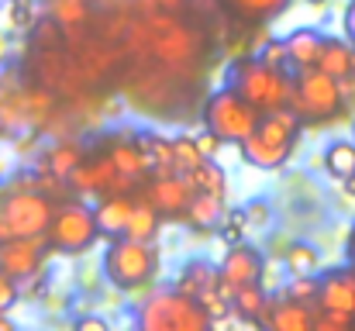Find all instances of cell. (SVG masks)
Here are the masks:
<instances>
[{
	"label": "cell",
	"mask_w": 355,
	"mask_h": 331,
	"mask_svg": "<svg viewBox=\"0 0 355 331\" xmlns=\"http://www.w3.org/2000/svg\"><path fill=\"white\" fill-rule=\"evenodd\" d=\"M297 131H300V117H297V110L286 104V108L266 110L259 117V124L238 145H241V155L248 159V166L272 173V169H283L286 159L293 155Z\"/></svg>",
	"instance_id": "cell-1"
},
{
	"label": "cell",
	"mask_w": 355,
	"mask_h": 331,
	"mask_svg": "<svg viewBox=\"0 0 355 331\" xmlns=\"http://www.w3.org/2000/svg\"><path fill=\"white\" fill-rule=\"evenodd\" d=\"M52 214H55V204L35 183L31 187H3L0 190V241L45 235Z\"/></svg>",
	"instance_id": "cell-2"
},
{
	"label": "cell",
	"mask_w": 355,
	"mask_h": 331,
	"mask_svg": "<svg viewBox=\"0 0 355 331\" xmlns=\"http://www.w3.org/2000/svg\"><path fill=\"white\" fill-rule=\"evenodd\" d=\"M135 325L141 331H204L214 321L197 297L183 290H159L138 307Z\"/></svg>",
	"instance_id": "cell-3"
},
{
	"label": "cell",
	"mask_w": 355,
	"mask_h": 331,
	"mask_svg": "<svg viewBox=\"0 0 355 331\" xmlns=\"http://www.w3.org/2000/svg\"><path fill=\"white\" fill-rule=\"evenodd\" d=\"M228 87L241 94L255 110H276L290 104V90L293 80L286 76V69H272L262 59H238L228 73Z\"/></svg>",
	"instance_id": "cell-4"
},
{
	"label": "cell",
	"mask_w": 355,
	"mask_h": 331,
	"mask_svg": "<svg viewBox=\"0 0 355 331\" xmlns=\"http://www.w3.org/2000/svg\"><path fill=\"white\" fill-rule=\"evenodd\" d=\"M104 273L118 290H141L155 280L159 273V252L152 248V241H138L118 235V241H111L107 255H104Z\"/></svg>",
	"instance_id": "cell-5"
},
{
	"label": "cell",
	"mask_w": 355,
	"mask_h": 331,
	"mask_svg": "<svg viewBox=\"0 0 355 331\" xmlns=\"http://www.w3.org/2000/svg\"><path fill=\"white\" fill-rule=\"evenodd\" d=\"M97 238H101V224H97L94 207H87V204L55 207V214L45 228V241L55 252H66V255H83L87 248H94Z\"/></svg>",
	"instance_id": "cell-6"
},
{
	"label": "cell",
	"mask_w": 355,
	"mask_h": 331,
	"mask_svg": "<svg viewBox=\"0 0 355 331\" xmlns=\"http://www.w3.org/2000/svg\"><path fill=\"white\" fill-rule=\"evenodd\" d=\"M259 117H262V110H255L232 87H225V90H218L204 101V128L214 131L221 142H232V145H238L259 124Z\"/></svg>",
	"instance_id": "cell-7"
},
{
	"label": "cell",
	"mask_w": 355,
	"mask_h": 331,
	"mask_svg": "<svg viewBox=\"0 0 355 331\" xmlns=\"http://www.w3.org/2000/svg\"><path fill=\"white\" fill-rule=\"evenodd\" d=\"M342 90H338V80L321 73V69H304L297 80H293V90H290V108L297 110L300 121H328L342 110Z\"/></svg>",
	"instance_id": "cell-8"
},
{
	"label": "cell",
	"mask_w": 355,
	"mask_h": 331,
	"mask_svg": "<svg viewBox=\"0 0 355 331\" xmlns=\"http://www.w3.org/2000/svg\"><path fill=\"white\" fill-rule=\"evenodd\" d=\"M45 235H28V238H10L0 241V269L7 276H14L17 283L35 276L45 262Z\"/></svg>",
	"instance_id": "cell-9"
},
{
	"label": "cell",
	"mask_w": 355,
	"mask_h": 331,
	"mask_svg": "<svg viewBox=\"0 0 355 331\" xmlns=\"http://www.w3.org/2000/svg\"><path fill=\"white\" fill-rule=\"evenodd\" d=\"M218 273H221V294L232 300V294H235L238 287L259 283V276H262V255H259L252 245L235 241V245L225 252V259H221Z\"/></svg>",
	"instance_id": "cell-10"
},
{
	"label": "cell",
	"mask_w": 355,
	"mask_h": 331,
	"mask_svg": "<svg viewBox=\"0 0 355 331\" xmlns=\"http://www.w3.org/2000/svg\"><path fill=\"white\" fill-rule=\"evenodd\" d=\"M193 194H197V187L187 173H169V176H155V183L145 190L141 201H148L159 211V218H180Z\"/></svg>",
	"instance_id": "cell-11"
},
{
	"label": "cell",
	"mask_w": 355,
	"mask_h": 331,
	"mask_svg": "<svg viewBox=\"0 0 355 331\" xmlns=\"http://www.w3.org/2000/svg\"><path fill=\"white\" fill-rule=\"evenodd\" d=\"M318 307L355 314V266L352 269H331L318 287Z\"/></svg>",
	"instance_id": "cell-12"
},
{
	"label": "cell",
	"mask_w": 355,
	"mask_h": 331,
	"mask_svg": "<svg viewBox=\"0 0 355 331\" xmlns=\"http://www.w3.org/2000/svg\"><path fill=\"white\" fill-rule=\"evenodd\" d=\"M283 42H286V59H290V69L304 73V69H314L324 35H321L318 28H297V31H290Z\"/></svg>",
	"instance_id": "cell-13"
},
{
	"label": "cell",
	"mask_w": 355,
	"mask_h": 331,
	"mask_svg": "<svg viewBox=\"0 0 355 331\" xmlns=\"http://www.w3.org/2000/svg\"><path fill=\"white\" fill-rule=\"evenodd\" d=\"M259 325H269L276 331H311L314 328V311L307 304H297V300H279L262 314Z\"/></svg>",
	"instance_id": "cell-14"
},
{
	"label": "cell",
	"mask_w": 355,
	"mask_h": 331,
	"mask_svg": "<svg viewBox=\"0 0 355 331\" xmlns=\"http://www.w3.org/2000/svg\"><path fill=\"white\" fill-rule=\"evenodd\" d=\"M314 69H321V73H328L335 80L355 73V45L352 42H342V38H324Z\"/></svg>",
	"instance_id": "cell-15"
},
{
	"label": "cell",
	"mask_w": 355,
	"mask_h": 331,
	"mask_svg": "<svg viewBox=\"0 0 355 331\" xmlns=\"http://www.w3.org/2000/svg\"><path fill=\"white\" fill-rule=\"evenodd\" d=\"M83 162V145L80 142H55L52 148H45L38 173L55 176V180H69V173Z\"/></svg>",
	"instance_id": "cell-16"
},
{
	"label": "cell",
	"mask_w": 355,
	"mask_h": 331,
	"mask_svg": "<svg viewBox=\"0 0 355 331\" xmlns=\"http://www.w3.org/2000/svg\"><path fill=\"white\" fill-rule=\"evenodd\" d=\"M221 7L241 24H266L279 17L290 7V0H221Z\"/></svg>",
	"instance_id": "cell-17"
},
{
	"label": "cell",
	"mask_w": 355,
	"mask_h": 331,
	"mask_svg": "<svg viewBox=\"0 0 355 331\" xmlns=\"http://www.w3.org/2000/svg\"><path fill=\"white\" fill-rule=\"evenodd\" d=\"M131 207H135V201H131L128 194H111V197H104V201L94 207L97 224H101V235H114V238L124 235V224H128Z\"/></svg>",
	"instance_id": "cell-18"
},
{
	"label": "cell",
	"mask_w": 355,
	"mask_h": 331,
	"mask_svg": "<svg viewBox=\"0 0 355 331\" xmlns=\"http://www.w3.org/2000/svg\"><path fill=\"white\" fill-rule=\"evenodd\" d=\"M183 218H187L190 228H200V231H204V228H214L218 221L225 218V197H214V194L197 190V194L190 197Z\"/></svg>",
	"instance_id": "cell-19"
},
{
	"label": "cell",
	"mask_w": 355,
	"mask_h": 331,
	"mask_svg": "<svg viewBox=\"0 0 355 331\" xmlns=\"http://www.w3.org/2000/svg\"><path fill=\"white\" fill-rule=\"evenodd\" d=\"M214 287H221V273H218L211 262L193 259V262L183 266V273H180V287H176V290H183V294H190V297H200L204 290H214Z\"/></svg>",
	"instance_id": "cell-20"
},
{
	"label": "cell",
	"mask_w": 355,
	"mask_h": 331,
	"mask_svg": "<svg viewBox=\"0 0 355 331\" xmlns=\"http://www.w3.org/2000/svg\"><path fill=\"white\" fill-rule=\"evenodd\" d=\"M135 142H138V148H141V155H145V162H148V173H155V176L176 173V166H173V142H169V138L141 135V138H135Z\"/></svg>",
	"instance_id": "cell-21"
},
{
	"label": "cell",
	"mask_w": 355,
	"mask_h": 331,
	"mask_svg": "<svg viewBox=\"0 0 355 331\" xmlns=\"http://www.w3.org/2000/svg\"><path fill=\"white\" fill-rule=\"evenodd\" d=\"M111 162L118 166V173L124 180H141L145 173H148V162H145V155H141V148H138V142H118L111 152Z\"/></svg>",
	"instance_id": "cell-22"
},
{
	"label": "cell",
	"mask_w": 355,
	"mask_h": 331,
	"mask_svg": "<svg viewBox=\"0 0 355 331\" xmlns=\"http://www.w3.org/2000/svg\"><path fill=\"white\" fill-rule=\"evenodd\" d=\"M232 311L241 314L245 321H262V314L269 311V297L262 294L259 283H248V287H238L232 294Z\"/></svg>",
	"instance_id": "cell-23"
},
{
	"label": "cell",
	"mask_w": 355,
	"mask_h": 331,
	"mask_svg": "<svg viewBox=\"0 0 355 331\" xmlns=\"http://www.w3.org/2000/svg\"><path fill=\"white\" fill-rule=\"evenodd\" d=\"M159 231V211L148 204V201H135L128 224H124V235L128 238H138V241H152Z\"/></svg>",
	"instance_id": "cell-24"
},
{
	"label": "cell",
	"mask_w": 355,
	"mask_h": 331,
	"mask_svg": "<svg viewBox=\"0 0 355 331\" xmlns=\"http://www.w3.org/2000/svg\"><path fill=\"white\" fill-rule=\"evenodd\" d=\"M190 180H193V187L197 190H204V194H214V197H228V176H225V169L214 162V159H204L193 173H187Z\"/></svg>",
	"instance_id": "cell-25"
},
{
	"label": "cell",
	"mask_w": 355,
	"mask_h": 331,
	"mask_svg": "<svg viewBox=\"0 0 355 331\" xmlns=\"http://www.w3.org/2000/svg\"><path fill=\"white\" fill-rule=\"evenodd\" d=\"M324 166H328L331 176H338V180H352L355 176V142H345V138L331 142L328 152H324Z\"/></svg>",
	"instance_id": "cell-26"
},
{
	"label": "cell",
	"mask_w": 355,
	"mask_h": 331,
	"mask_svg": "<svg viewBox=\"0 0 355 331\" xmlns=\"http://www.w3.org/2000/svg\"><path fill=\"white\" fill-rule=\"evenodd\" d=\"M318 266H321V255H318L314 245H307V241H293V245L286 248V269H290V276L314 273Z\"/></svg>",
	"instance_id": "cell-27"
},
{
	"label": "cell",
	"mask_w": 355,
	"mask_h": 331,
	"mask_svg": "<svg viewBox=\"0 0 355 331\" xmlns=\"http://www.w3.org/2000/svg\"><path fill=\"white\" fill-rule=\"evenodd\" d=\"M169 142H173V166H176V173H193L204 162V152L197 148L193 138L180 135V138H169Z\"/></svg>",
	"instance_id": "cell-28"
},
{
	"label": "cell",
	"mask_w": 355,
	"mask_h": 331,
	"mask_svg": "<svg viewBox=\"0 0 355 331\" xmlns=\"http://www.w3.org/2000/svg\"><path fill=\"white\" fill-rule=\"evenodd\" d=\"M318 287H321V280H314L311 273H304V276H290V283H286L283 297L311 307V304H318Z\"/></svg>",
	"instance_id": "cell-29"
},
{
	"label": "cell",
	"mask_w": 355,
	"mask_h": 331,
	"mask_svg": "<svg viewBox=\"0 0 355 331\" xmlns=\"http://www.w3.org/2000/svg\"><path fill=\"white\" fill-rule=\"evenodd\" d=\"M52 17L59 28H76L87 17V0H52Z\"/></svg>",
	"instance_id": "cell-30"
},
{
	"label": "cell",
	"mask_w": 355,
	"mask_h": 331,
	"mask_svg": "<svg viewBox=\"0 0 355 331\" xmlns=\"http://www.w3.org/2000/svg\"><path fill=\"white\" fill-rule=\"evenodd\" d=\"M352 321H355V314L331 311V307H318V314H314V328H321V331H342V328H349Z\"/></svg>",
	"instance_id": "cell-31"
},
{
	"label": "cell",
	"mask_w": 355,
	"mask_h": 331,
	"mask_svg": "<svg viewBox=\"0 0 355 331\" xmlns=\"http://www.w3.org/2000/svg\"><path fill=\"white\" fill-rule=\"evenodd\" d=\"M259 59H262L266 66H272V69H286V66H290V59H286V42H283V38H269V42L259 49Z\"/></svg>",
	"instance_id": "cell-32"
},
{
	"label": "cell",
	"mask_w": 355,
	"mask_h": 331,
	"mask_svg": "<svg viewBox=\"0 0 355 331\" xmlns=\"http://www.w3.org/2000/svg\"><path fill=\"white\" fill-rule=\"evenodd\" d=\"M7 21H10V28H31V21H35L31 0H7Z\"/></svg>",
	"instance_id": "cell-33"
},
{
	"label": "cell",
	"mask_w": 355,
	"mask_h": 331,
	"mask_svg": "<svg viewBox=\"0 0 355 331\" xmlns=\"http://www.w3.org/2000/svg\"><path fill=\"white\" fill-rule=\"evenodd\" d=\"M21 300V283L0 269V311H10Z\"/></svg>",
	"instance_id": "cell-34"
},
{
	"label": "cell",
	"mask_w": 355,
	"mask_h": 331,
	"mask_svg": "<svg viewBox=\"0 0 355 331\" xmlns=\"http://www.w3.org/2000/svg\"><path fill=\"white\" fill-rule=\"evenodd\" d=\"M193 142H197V148L204 152V159H214V155L221 152V145H225V142H221V138H218L214 131H207V128H204V131H200V135H197Z\"/></svg>",
	"instance_id": "cell-35"
},
{
	"label": "cell",
	"mask_w": 355,
	"mask_h": 331,
	"mask_svg": "<svg viewBox=\"0 0 355 331\" xmlns=\"http://www.w3.org/2000/svg\"><path fill=\"white\" fill-rule=\"evenodd\" d=\"M241 214H245V221H248V224H266V221H269V207H266L262 201H255V204H248Z\"/></svg>",
	"instance_id": "cell-36"
},
{
	"label": "cell",
	"mask_w": 355,
	"mask_h": 331,
	"mask_svg": "<svg viewBox=\"0 0 355 331\" xmlns=\"http://www.w3.org/2000/svg\"><path fill=\"white\" fill-rule=\"evenodd\" d=\"M345 38L355 45V0H349V7H345Z\"/></svg>",
	"instance_id": "cell-37"
},
{
	"label": "cell",
	"mask_w": 355,
	"mask_h": 331,
	"mask_svg": "<svg viewBox=\"0 0 355 331\" xmlns=\"http://www.w3.org/2000/svg\"><path fill=\"white\" fill-rule=\"evenodd\" d=\"M76 328H83V331H107V321H104V318H80V321H76Z\"/></svg>",
	"instance_id": "cell-38"
},
{
	"label": "cell",
	"mask_w": 355,
	"mask_h": 331,
	"mask_svg": "<svg viewBox=\"0 0 355 331\" xmlns=\"http://www.w3.org/2000/svg\"><path fill=\"white\" fill-rule=\"evenodd\" d=\"M14 328V321L7 318V311H0V331H10Z\"/></svg>",
	"instance_id": "cell-39"
},
{
	"label": "cell",
	"mask_w": 355,
	"mask_h": 331,
	"mask_svg": "<svg viewBox=\"0 0 355 331\" xmlns=\"http://www.w3.org/2000/svg\"><path fill=\"white\" fill-rule=\"evenodd\" d=\"M349 262L355 266V228H352V235H349Z\"/></svg>",
	"instance_id": "cell-40"
},
{
	"label": "cell",
	"mask_w": 355,
	"mask_h": 331,
	"mask_svg": "<svg viewBox=\"0 0 355 331\" xmlns=\"http://www.w3.org/2000/svg\"><path fill=\"white\" fill-rule=\"evenodd\" d=\"M3 128H7V121H3V110H0V135H3Z\"/></svg>",
	"instance_id": "cell-41"
},
{
	"label": "cell",
	"mask_w": 355,
	"mask_h": 331,
	"mask_svg": "<svg viewBox=\"0 0 355 331\" xmlns=\"http://www.w3.org/2000/svg\"><path fill=\"white\" fill-rule=\"evenodd\" d=\"M0 56H3V38H0Z\"/></svg>",
	"instance_id": "cell-42"
},
{
	"label": "cell",
	"mask_w": 355,
	"mask_h": 331,
	"mask_svg": "<svg viewBox=\"0 0 355 331\" xmlns=\"http://www.w3.org/2000/svg\"><path fill=\"white\" fill-rule=\"evenodd\" d=\"M352 183H355V176H352Z\"/></svg>",
	"instance_id": "cell-43"
}]
</instances>
